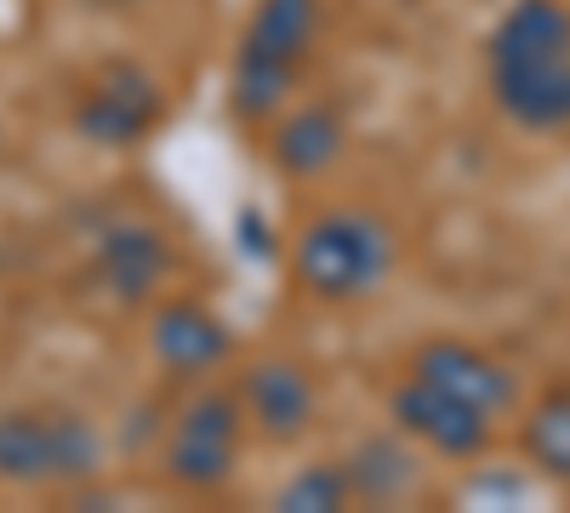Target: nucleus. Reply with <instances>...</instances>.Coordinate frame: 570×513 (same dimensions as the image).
I'll list each match as a JSON object with an SVG mask.
<instances>
[{
  "mask_svg": "<svg viewBox=\"0 0 570 513\" xmlns=\"http://www.w3.org/2000/svg\"><path fill=\"white\" fill-rule=\"evenodd\" d=\"M497 103L531 131L570 126V12L559 0H519L491 34Z\"/></svg>",
  "mask_w": 570,
  "mask_h": 513,
  "instance_id": "1",
  "label": "nucleus"
},
{
  "mask_svg": "<svg viewBox=\"0 0 570 513\" xmlns=\"http://www.w3.org/2000/svg\"><path fill=\"white\" fill-rule=\"evenodd\" d=\"M394 268V235L371 211H325L297 235V279L308 297L348 303L365 297Z\"/></svg>",
  "mask_w": 570,
  "mask_h": 513,
  "instance_id": "2",
  "label": "nucleus"
},
{
  "mask_svg": "<svg viewBox=\"0 0 570 513\" xmlns=\"http://www.w3.org/2000/svg\"><path fill=\"white\" fill-rule=\"evenodd\" d=\"M98 456L104 440L80 411H0V480L7 485H80L98 474Z\"/></svg>",
  "mask_w": 570,
  "mask_h": 513,
  "instance_id": "3",
  "label": "nucleus"
},
{
  "mask_svg": "<svg viewBox=\"0 0 570 513\" xmlns=\"http://www.w3.org/2000/svg\"><path fill=\"white\" fill-rule=\"evenodd\" d=\"M320 0H257V18L234 58V109L240 115H274L297 80V63L314 46Z\"/></svg>",
  "mask_w": 570,
  "mask_h": 513,
  "instance_id": "4",
  "label": "nucleus"
},
{
  "mask_svg": "<svg viewBox=\"0 0 570 513\" xmlns=\"http://www.w3.org/2000/svg\"><path fill=\"white\" fill-rule=\"evenodd\" d=\"M240 428H246V405H234L228 394L195 399L166 440V474L183 491H217L234 474L240 456Z\"/></svg>",
  "mask_w": 570,
  "mask_h": 513,
  "instance_id": "5",
  "label": "nucleus"
},
{
  "mask_svg": "<svg viewBox=\"0 0 570 513\" xmlns=\"http://www.w3.org/2000/svg\"><path fill=\"white\" fill-rule=\"evenodd\" d=\"M160 120V86L142 75L137 63H115L104 69L80 91L75 103V126L104 149H126V144H142Z\"/></svg>",
  "mask_w": 570,
  "mask_h": 513,
  "instance_id": "6",
  "label": "nucleus"
},
{
  "mask_svg": "<svg viewBox=\"0 0 570 513\" xmlns=\"http://www.w3.org/2000/svg\"><path fill=\"white\" fill-rule=\"evenodd\" d=\"M411 377L428 383V388H440L473 411H508L513 405V371L502 359H491L485 348H473V343H456V337H440V343H422L416 359H411Z\"/></svg>",
  "mask_w": 570,
  "mask_h": 513,
  "instance_id": "7",
  "label": "nucleus"
},
{
  "mask_svg": "<svg viewBox=\"0 0 570 513\" xmlns=\"http://www.w3.org/2000/svg\"><path fill=\"white\" fill-rule=\"evenodd\" d=\"M394 423L422 440V445H434L440 456H473V451H485L491 445V416L485 411H473L440 388H428V383H400L394 388Z\"/></svg>",
  "mask_w": 570,
  "mask_h": 513,
  "instance_id": "8",
  "label": "nucleus"
},
{
  "mask_svg": "<svg viewBox=\"0 0 570 513\" xmlns=\"http://www.w3.org/2000/svg\"><path fill=\"white\" fill-rule=\"evenodd\" d=\"M240 405L246 416L268 434V440H297L314 416V383L303 365H285V359H263L246 371L240 383Z\"/></svg>",
  "mask_w": 570,
  "mask_h": 513,
  "instance_id": "9",
  "label": "nucleus"
},
{
  "mask_svg": "<svg viewBox=\"0 0 570 513\" xmlns=\"http://www.w3.org/2000/svg\"><path fill=\"white\" fill-rule=\"evenodd\" d=\"M149 343H155V359L166 371L195 377V371H212L228 359V325L200 303H166L149 325Z\"/></svg>",
  "mask_w": 570,
  "mask_h": 513,
  "instance_id": "10",
  "label": "nucleus"
},
{
  "mask_svg": "<svg viewBox=\"0 0 570 513\" xmlns=\"http://www.w3.org/2000/svg\"><path fill=\"white\" fill-rule=\"evenodd\" d=\"M166 263H171V251H166V240L155 235L149 223H115V228H104L98 257H91L98 279H104V286H109L120 303L149 297V292L160 286Z\"/></svg>",
  "mask_w": 570,
  "mask_h": 513,
  "instance_id": "11",
  "label": "nucleus"
},
{
  "mask_svg": "<svg viewBox=\"0 0 570 513\" xmlns=\"http://www.w3.org/2000/svg\"><path fill=\"white\" fill-rule=\"evenodd\" d=\"M274 155H279V166L292 177H314V171H325L331 160L343 155V120L331 109H297L292 120L279 126Z\"/></svg>",
  "mask_w": 570,
  "mask_h": 513,
  "instance_id": "12",
  "label": "nucleus"
},
{
  "mask_svg": "<svg viewBox=\"0 0 570 513\" xmlns=\"http://www.w3.org/2000/svg\"><path fill=\"white\" fill-rule=\"evenodd\" d=\"M343 474H348V485H354L360 502H400V496L416 491V456L383 434V440H365L348 456Z\"/></svg>",
  "mask_w": 570,
  "mask_h": 513,
  "instance_id": "13",
  "label": "nucleus"
},
{
  "mask_svg": "<svg viewBox=\"0 0 570 513\" xmlns=\"http://www.w3.org/2000/svg\"><path fill=\"white\" fill-rule=\"evenodd\" d=\"M525 451L542 474L570 480V388H553L525 416Z\"/></svg>",
  "mask_w": 570,
  "mask_h": 513,
  "instance_id": "14",
  "label": "nucleus"
},
{
  "mask_svg": "<svg viewBox=\"0 0 570 513\" xmlns=\"http://www.w3.org/2000/svg\"><path fill=\"white\" fill-rule=\"evenodd\" d=\"M354 496V485H348V474L343 468H303L292 485L279 491V507H292V513H331V507H343Z\"/></svg>",
  "mask_w": 570,
  "mask_h": 513,
  "instance_id": "15",
  "label": "nucleus"
}]
</instances>
